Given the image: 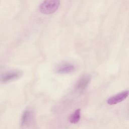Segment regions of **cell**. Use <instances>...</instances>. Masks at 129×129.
I'll use <instances>...</instances> for the list:
<instances>
[{"label": "cell", "mask_w": 129, "mask_h": 129, "mask_svg": "<svg viewBox=\"0 0 129 129\" xmlns=\"http://www.w3.org/2000/svg\"><path fill=\"white\" fill-rule=\"evenodd\" d=\"M60 5V2L57 0L44 1L40 3L39 10L44 14H50L55 12Z\"/></svg>", "instance_id": "1"}, {"label": "cell", "mask_w": 129, "mask_h": 129, "mask_svg": "<svg viewBox=\"0 0 129 129\" xmlns=\"http://www.w3.org/2000/svg\"><path fill=\"white\" fill-rule=\"evenodd\" d=\"M23 75V72L20 70H13L5 72L1 76L2 83H7L20 78Z\"/></svg>", "instance_id": "2"}, {"label": "cell", "mask_w": 129, "mask_h": 129, "mask_svg": "<svg viewBox=\"0 0 129 129\" xmlns=\"http://www.w3.org/2000/svg\"><path fill=\"white\" fill-rule=\"evenodd\" d=\"M91 80V77L89 75H84L81 76L77 81L75 90L77 92L83 93L88 87Z\"/></svg>", "instance_id": "3"}, {"label": "cell", "mask_w": 129, "mask_h": 129, "mask_svg": "<svg viewBox=\"0 0 129 129\" xmlns=\"http://www.w3.org/2000/svg\"><path fill=\"white\" fill-rule=\"evenodd\" d=\"M76 70V66L74 64L66 62L58 64L55 68V72L57 74H66L73 73Z\"/></svg>", "instance_id": "4"}, {"label": "cell", "mask_w": 129, "mask_h": 129, "mask_svg": "<svg viewBox=\"0 0 129 129\" xmlns=\"http://www.w3.org/2000/svg\"><path fill=\"white\" fill-rule=\"evenodd\" d=\"M128 95V91L125 90L116 94L108 98L106 101L107 103L109 105H112L118 104L124 100Z\"/></svg>", "instance_id": "5"}, {"label": "cell", "mask_w": 129, "mask_h": 129, "mask_svg": "<svg viewBox=\"0 0 129 129\" xmlns=\"http://www.w3.org/2000/svg\"><path fill=\"white\" fill-rule=\"evenodd\" d=\"M33 117L32 111L29 109H25L21 118L20 124L22 126L28 125L32 120Z\"/></svg>", "instance_id": "6"}, {"label": "cell", "mask_w": 129, "mask_h": 129, "mask_svg": "<svg viewBox=\"0 0 129 129\" xmlns=\"http://www.w3.org/2000/svg\"><path fill=\"white\" fill-rule=\"evenodd\" d=\"M81 118V109H76L73 113H72L69 117V121L71 123H78Z\"/></svg>", "instance_id": "7"}]
</instances>
